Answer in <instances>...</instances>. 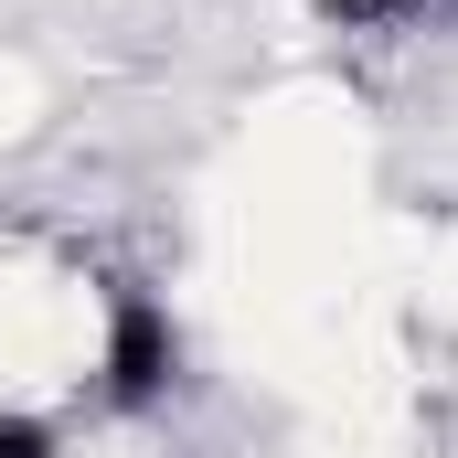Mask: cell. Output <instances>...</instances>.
I'll return each instance as SVG.
<instances>
[{"mask_svg": "<svg viewBox=\"0 0 458 458\" xmlns=\"http://www.w3.org/2000/svg\"><path fill=\"white\" fill-rule=\"evenodd\" d=\"M171 373H182V331H171V310H160L149 288H107L97 394H107L117 416H139V405H160V394H171Z\"/></svg>", "mask_w": 458, "mask_h": 458, "instance_id": "1", "label": "cell"}, {"mask_svg": "<svg viewBox=\"0 0 458 458\" xmlns=\"http://www.w3.org/2000/svg\"><path fill=\"white\" fill-rule=\"evenodd\" d=\"M0 458H64V437H54V416H0Z\"/></svg>", "mask_w": 458, "mask_h": 458, "instance_id": "2", "label": "cell"}, {"mask_svg": "<svg viewBox=\"0 0 458 458\" xmlns=\"http://www.w3.org/2000/svg\"><path fill=\"white\" fill-rule=\"evenodd\" d=\"M416 11H458V0H342V21H416Z\"/></svg>", "mask_w": 458, "mask_h": 458, "instance_id": "3", "label": "cell"}]
</instances>
